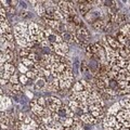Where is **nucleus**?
Listing matches in <instances>:
<instances>
[{
  "label": "nucleus",
  "instance_id": "nucleus-1",
  "mask_svg": "<svg viewBox=\"0 0 130 130\" xmlns=\"http://www.w3.org/2000/svg\"><path fill=\"white\" fill-rule=\"evenodd\" d=\"M62 105H63L62 101L56 97H49L46 99V107L50 112H52V113L57 112V109Z\"/></svg>",
  "mask_w": 130,
  "mask_h": 130
},
{
  "label": "nucleus",
  "instance_id": "nucleus-2",
  "mask_svg": "<svg viewBox=\"0 0 130 130\" xmlns=\"http://www.w3.org/2000/svg\"><path fill=\"white\" fill-rule=\"evenodd\" d=\"M14 72H15V67H14L13 63H4L1 64V78L3 79H10L12 75H14Z\"/></svg>",
  "mask_w": 130,
  "mask_h": 130
},
{
  "label": "nucleus",
  "instance_id": "nucleus-3",
  "mask_svg": "<svg viewBox=\"0 0 130 130\" xmlns=\"http://www.w3.org/2000/svg\"><path fill=\"white\" fill-rule=\"evenodd\" d=\"M52 51L54 52L55 54L60 56H66V54L68 53L69 48H68V44L65 43V42H61V43H56L54 46H52Z\"/></svg>",
  "mask_w": 130,
  "mask_h": 130
},
{
  "label": "nucleus",
  "instance_id": "nucleus-4",
  "mask_svg": "<svg viewBox=\"0 0 130 130\" xmlns=\"http://www.w3.org/2000/svg\"><path fill=\"white\" fill-rule=\"evenodd\" d=\"M103 39L105 40V42H106L107 44H108L109 47H111L112 49L115 50V51H117V52H118L119 50H120V49L122 48V47H124V46H121V44L118 42V40H117V39L115 38L113 35H111V34L105 35Z\"/></svg>",
  "mask_w": 130,
  "mask_h": 130
},
{
  "label": "nucleus",
  "instance_id": "nucleus-5",
  "mask_svg": "<svg viewBox=\"0 0 130 130\" xmlns=\"http://www.w3.org/2000/svg\"><path fill=\"white\" fill-rule=\"evenodd\" d=\"M106 26H107V22L104 19L99 20V21H97L94 24H92V27H93L97 32H105Z\"/></svg>",
  "mask_w": 130,
  "mask_h": 130
},
{
  "label": "nucleus",
  "instance_id": "nucleus-6",
  "mask_svg": "<svg viewBox=\"0 0 130 130\" xmlns=\"http://www.w3.org/2000/svg\"><path fill=\"white\" fill-rule=\"evenodd\" d=\"M35 11L40 17H43L46 15V7L43 4V1H37V3L34 6Z\"/></svg>",
  "mask_w": 130,
  "mask_h": 130
},
{
  "label": "nucleus",
  "instance_id": "nucleus-7",
  "mask_svg": "<svg viewBox=\"0 0 130 130\" xmlns=\"http://www.w3.org/2000/svg\"><path fill=\"white\" fill-rule=\"evenodd\" d=\"M34 88L35 90H42V89L47 88V79L44 77H38L35 80Z\"/></svg>",
  "mask_w": 130,
  "mask_h": 130
},
{
  "label": "nucleus",
  "instance_id": "nucleus-8",
  "mask_svg": "<svg viewBox=\"0 0 130 130\" xmlns=\"http://www.w3.org/2000/svg\"><path fill=\"white\" fill-rule=\"evenodd\" d=\"M80 117L84 124H96V122H98V119L94 118L90 113H84Z\"/></svg>",
  "mask_w": 130,
  "mask_h": 130
},
{
  "label": "nucleus",
  "instance_id": "nucleus-9",
  "mask_svg": "<svg viewBox=\"0 0 130 130\" xmlns=\"http://www.w3.org/2000/svg\"><path fill=\"white\" fill-rule=\"evenodd\" d=\"M61 37L63 39V41L67 44H71V43H74L75 42V38H74V34L69 32H65L63 34H61Z\"/></svg>",
  "mask_w": 130,
  "mask_h": 130
},
{
  "label": "nucleus",
  "instance_id": "nucleus-10",
  "mask_svg": "<svg viewBox=\"0 0 130 130\" xmlns=\"http://www.w3.org/2000/svg\"><path fill=\"white\" fill-rule=\"evenodd\" d=\"M11 98H8L7 96L1 97V111H8V108L11 106Z\"/></svg>",
  "mask_w": 130,
  "mask_h": 130
},
{
  "label": "nucleus",
  "instance_id": "nucleus-11",
  "mask_svg": "<svg viewBox=\"0 0 130 130\" xmlns=\"http://www.w3.org/2000/svg\"><path fill=\"white\" fill-rule=\"evenodd\" d=\"M121 106H120V104L119 103H115L114 105H112L111 107L108 108V112H107V115H113V116H116L117 114L119 113V112L121 111Z\"/></svg>",
  "mask_w": 130,
  "mask_h": 130
},
{
  "label": "nucleus",
  "instance_id": "nucleus-12",
  "mask_svg": "<svg viewBox=\"0 0 130 130\" xmlns=\"http://www.w3.org/2000/svg\"><path fill=\"white\" fill-rule=\"evenodd\" d=\"M11 32V25L8 21L1 22V35L4 34H10Z\"/></svg>",
  "mask_w": 130,
  "mask_h": 130
},
{
  "label": "nucleus",
  "instance_id": "nucleus-13",
  "mask_svg": "<svg viewBox=\"0 0 130 130\" xmlns=\"http://www.w3.org/2000/svg\"><path fill=\"white\" fill-rule=\"evenodd\" d=\"M120 32H122V34L125 35V36L127 37V38L130 40V23H128V24H126V25H124L122 27H120Z\"/></svg>",
  "mask_w": 130,
  "mask_h": 130
},
{
  "label": "nucleus",
  "instance_id": "nucleus-14",
  "mask_svg": "<svg viewBox=\"0 0 130 130\" xmlns=\"http://www.w3.org/2000/svg\"><path fill=\"white\" fill-rule=\"evenodd\" d=\"M119 104H120L122 109H130V99H128V98L122 99L121 101L119 102Z\"/></svg>",
  "mask_w": 130,
  "mask_h": 130
},
{
  "label": "nucleus",
  "instance_id": "nucleus-15",
  "mask_svg": "<svg viewBox=\"0 0 130 130\" xmlns=\"http://www.w3.org/2000/svg\"><path fill=\"white\" fill-rule=\"evenodd\" d=\"M20 82H21V85H23V86H27V85H29V84L32 85V82H29V78L25 74L20 75Z\"/></svg>",
  "mask_w": 130,
  "mask_h": 130
},
{
  "label": "nucleus",
  "instance_id": "nucleus-16",
  "mask_svg": "<svg viewBox=\"0 0 130 130\" xmlns=\"http://www.w3.org/2000/svg\"><path fill=\"white\" fill-rule=\"evenodd\" d=\"M20 16H21L22 20H24L25 22L29 21V20H31L32 17V13H31V12H28V11H22L21 13H20Z\"/></svg>",
  "mask_w": 130,
  "mask_h": 130
},
{
  "label": "nucleus",
  "instance_id": "nucleus-17",
  "mask_svg": "<svg viewBox=\"0 0 130 130\" xmlns=\"http://www.w3.org/2000/svg\"><path fill=\"white\" fill-rule=\"evenodd\" d=\"M19 71L21 72L22 74H26L27 72H28V68H27V67L25 66V65H24L23 63H22V62H21V63L19 64Z\"/></svg>",
  "mask_w": 130,
  "mask_h": 130
},
{
  "label": "nucleus",
  "instance_id": "nucleus-18",
  "mask_svg": "<svg viewBox=\"0 0 130 130\" xmlns=\"http://www.w3.org/2000/svg\"><path fill=\"white\" fill-rule=\"evenodd\" d=\"M69 130H84V126L79 124H74L73 126L69 128Z\"/></svg>",
  "mask_w": 130,
  "mask_h": 130
},
{
  "label": "nucleus",
  "instance_id": "nucleus-19",
  "mask_svg": "<svg viewBox=\"0 0 130 130\" xmlns=\"http://www.w3.org/2000/svg\"><path fill=\"white\" fill-rule=\"evenodd\" d=\"M37 103L39 104V105H41V106H46V99L44 98H42V97H39V98H37Z\"/></svg>",
  "mask_w": 130,
  "mask_h": 130
},
{
  "label": "nucleus",
  "instance_id": "nucleus-20",
  "mask_svg": "<svg viewBox=\"0 0 130 130\" xmlns=\"http://www.w3.org/2000/svg\"><path fill=\"white\" fill-rule=\"evenodd\" d=\"M19 3H20V6H21L23 9H26V7H27V6H26V2H25V1H20Z\"/></svg>",
  "mask_w": 130,
  "mask_h": 130
},
{
  "label": "nucleus",
  "instance_id": "nucleus-21",
  "mask_svg": "<svg viewBox=\"0 0 130 130\" xmlns=\"http://www.w3.org/2000/svg\"><path fill=\"white\" fill-rule=\"evenodd\" d=\"M1 130H10V128H8V129H1Z\"/></svg>",
  "mask_w": 130,
  "mask_h": 130
},
{
  "label": "nucleus",
  "instance_id": "nucleus-22",
  "mask_svg": "<svg viewBox=\"0 0 130 130\" xmlns=\"http://www.w3.org/2000/svg\"><path fill=\"white\" fill-rule=\"evenodd\" d=\"M127 98H128V99H130V94H128V97H127Z\"/></svg>",
  "mask_w": 130,
  "mask_h": 130
}]
</instances>
